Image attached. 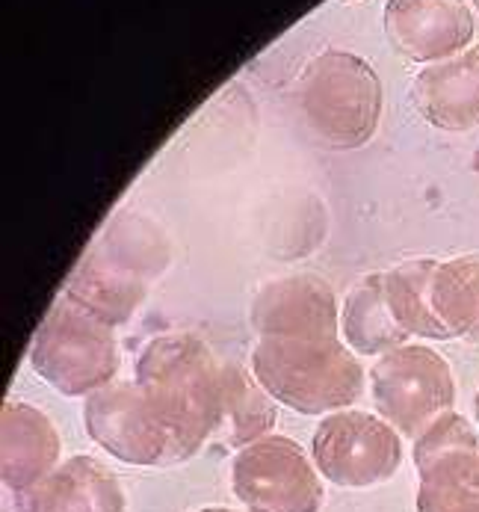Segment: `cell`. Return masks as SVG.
Returning <instances> with one entry per match:
<instances>
[{
	"instance_id": "1",
	"label": "cell",
	"mask_w": 479,
	"mask_h": 512,
	"mask_svg": "<svg viewBox=\"0 0 479 512\" xmlns=\"http://www.w3.org/2000/svg\"><path fill=\"white\" fill-rule=\"evenodd\" d=\"M137 385L169 433V465L193 459L202 444L216 436L222 415V365L199 335L169 332L148 341L137 362Z\"/></svg>"
},
{
	"instance_id": "2",
	"label": "cell",
	"mask_w": 479,
	"mask_h": 512,
	"mask_svg": "<svg viewBox=\"0 0 479 512\" xmlns=\"http://www.w3.org/2000/svg\"><path fill=\"white\" fill-rule=\"evenodd\" d=\"M252 373L299 415H335L364 391V367L341 338H261Z\"/></svg>"
},
{
	"instance_id": "3",
	"label": "cell",
	"mask_w": 479,
	"mask_h": 512,
	"mask_svg": "<svg viewBox=\"0 0 479 512\" xmlns=\"http://www.w3.org/2000/svg\"><path fill=\"white\" fill-rule=\"evenodd\" d=\"M299 113L308 131L332 148L370 143L382 116V80L376 69L349 51L317 54L296 83Z\"/></svg>"
},
{
	"instance_id": "4",
	"label": "cell",
	"mask_w": 479,
	"mask_h": 512,
	"mask_svg": "<svg viewBox=\"0 0 479 512\" xmlns=\"http://www.w3.org/2000/svg\"><path fill=\"white\" fill-rule=\"evenodd\" d=\"M30 367L54 391L89 397L119 373V341L113 326L63 293L33 335Z\"/></svg>"
},
{
	"instance_id": "5",
	"label": "cell",
	"mask_w": 479,
	"mask_h": 512,
	"mask_svg": "<svg viewBox=\"0 0 479 512\" xmlns=\"http://www.w3.org/2000/svg\"><path fill=\"white\" fill-rule=\"evenodd\" d=\"M376 415L403 439H420L441 415L453 412L456 382L444 356L429 347L406 344L379 356L370 370Z\"/></svg>"
},
{
	"instance_id": "6",
	"label": "cell",
	"mask_w": 479,
	"mask_h": 512,
	"mask_svg": "<svg viewBox=\"0 0 479 512\" xmlns=\"http://www.w3.org/2000/svg\"><path fill=\"white\" fill-rule=\"evenodd\" d=\"M311 456L332 486L370 489L400 471L403 439L385 418L343 409L320 421L311 439Z\"/></svg>"
},
{
	"instance_id": "7",
	"label": "cell",
	"mask_w": 479,
	"mask_h": 512,
	"mask_svg": "<svg viewBox=\"0 0 479 512\" xmlns=\"http://www.w3.org/2000/svg\"><path fill=\"white\" fill-rule=\"evenodd\" d=\"M231 483L249 512H320L326 501L317 465L287 436H267L237 450Z\"/></svg>"
},
{
	"instance_id": "8",
	"label": "cell",
	"mask_w": 479,
	"mask_h": 512,
	"mask_svg": "<svg viewBox=\"0 0 479 512\" xmlns=\"http://www.w3.org/2000/svg\"><path fill=\"white\" fill-rule=\"evenodd\" d=\"M83 427L101 450L128 465H169L172 441L134 382H110L86 397Z\"/></svg>"
},
{
	"instance_id": "9",
	"label": "cell",
	"mask_w": 479,
	"mask_h": 512,
	"mask_svg": "<svg viewBox=\"0 0 479 512\" xmlns=\"http://www.w3.org/2000/svg\"><path fill=\"white\" fill-rule=\"evenodd\" d=\"M249 323L261 338H338V296L320 276H284L258 291Z\"/></svg>"
},
{
	"instance_id": "10",
	"label": "cell",
	"mask_w": 479,
	"mask_h": 512,
	"mask_svg": "<svg viewBox=\"0 0 479 512\" xmlns=\"http://www.w3.org/2000/svg\"><path fill=\"white\" fill-rule=\"evenodd\" d=\"M388 42L414 63H441L471 48L474 15L465 0H388Z\"/></svg>"
},
{
	"instance_id": "11",
	"label": "cell",
	"mask_w": 479,
	"mask_h": 512,
	"mask_svg": "<svg viewBox=\"0 0 479 512\" xmlns=\"http://www.w3.org/2000/svg\"><path fill=\"white\" fill-rule=\"evenodd\" d=\"M63 441L48 415L30 403L6 400L0 415V477L18 498L60 465Z\"/></svg>"
},
{
	"instance_id": "12",
	"label": "cell",
	"mask_w": 479,
	"mask_h": 512,
	"mask_svg": "<svg viewBox=\"0 0 479 512\" xmlns=\"http://www.w3.org/2000/svg\"><path fill=\"white\" fill-rule=\"evenodd\" d=\"M15 512H125L119 477L92 456H71L15 498Z\"/></svg>"
},
{
	"instance_id": "13",
	"label": "cell",
	"mask_w": 479,
	"mask_h": 512,
	"mask_svg": "<svg viewBox=\"0 0 479 512\" xmlns=\"http://www.w3.org/2000/svg\"><path fill=\"white\" fill-rule=\"evenodd\" d=\"M414 104L420 116L441 131L465 134L479 128V45L417 74Z\"/></svg>"
},
{
	"instance_id": "14",
	"label": "cell",
	"mask_w": 479,
	"mask_h": 512,
	"mask_svg": "<svg viewBox=\"0 0 479 512\" xmlns=\"http://www.w3.org/2000/svg\"><path fill=\"white\" fill-rule=\"evenodd\" d=\"M63 293L107 326H122L145 302L148 282L119 267L98 243H92V249L74 267Z\"/></svg>"
},
{
	"instance_id": "15",
	"label": "cell",
	"mask_w": 479,
	"mask_h": 512,
	"mask_svg": "<svg viewBox=\"0 0 479 512\" xmlns=\"http://www.w3.org/2000/svg\"><path fill=\"white\" fill-rule=\"evenodd\" d=\"M278 406L249 367L222 365V415L216 436L234 450L273 436Z\"/></svg>"
},
{
	"instance_id": "16",
	"label": "cell",
	"mask_w": 479,
	"mask_h": 512,
	"mask_svg": "<svg viewBox=\"0 0 479 512\" xmlns=\"http://www.w3.org/2000/svg\"><path fill=\"white\" fill-rule=\"evenodd\" d=\"M341 332L346 347L358 356H385L406 347L409 332L394 320L385 299V276H364L343 302Z\"/></svg>"
},
{
	"instance_id": "17",
	"label": "cell",
	"mask_w": 479,
	"mask_h": 512,
	"mask_svg": "<svg viewBox=\"0 0 479 512\" xmlns=\"http://www.w3.org/2000/svg\"><path fill=\"white\" fill-rule=\"evenodd\" d=\"M95 243L119 267L131 270L134 276L145 279L148 285L166 273L169 258H172V246H169V237L160 228V222H154L139 211H131V208L116 211L107 220Z\"/></svg>"
},
{
	"instance_id": "18",
	"label": "cell",
	"mask_w": 479,
	"mask_h": 512,
	"mask_svg": "<svg viewBox=\"0 0 479 512\" xmlns=\"http://www.w3.org/2000/svg\"><path fill=\"white\" fill-rule=\"evenodd\" d=\"M441 261L432 258H414L403 261L391 270H385V299L388 308L394 314V320L417 338H429V341H447L450 332L444 329V323L435 314L432 305V282L438 273Z\"/></svg>"
},
{
	"instance_id": "19",
	"label": "cell",
	"mask_w": 479,
	"mask_h": 512,
	"mask_svg": "<svg viewBox=\"0 0 479 512\" xmlns=\"http://www.w3.org/2000/svg\"><path fill=\"white\" fill-rule=\"evenodd\" d=\"M432 305L450 338L479 347V252L438 264Z\"/></svg>"
},
{
	"instance_id": "20",
	"label": "cell",
	"mask_w": 479,
	"mask_h": 512,
	"mask_svg": "<svg viewBox=\"0 0 479 512\" xmlns=\"http://www.w3.org/2000/svg\"><path fill=\"white\" fill-rule=\"evenodd\" d=\"M417 477V512H479V447L453 450Z\"/></svg>"
},
{
	"instance_id": "21",
	"label": "cell",
	"mask_w": 479,
	"mask_h": 512,
	"mask_svg": "<svg viewBox=\"0 0 479 512\" xmlns=\"http://www.w3.org/2000/svg\"><path fill=\"white\" fill-rule=\"evenodd\" d=\"M465 447H479L477 430L471 427L468 418L447 412L414 441V465H417V471H423L432 462H438L441 456H447L453 450H465Z\"/></svg>"
},
{
	"instance_id": "22",
	"label": "cell",
	"mask_w": 479,
	"mask_h": 512,
	"mask_svg": "<svg viewBox=\"0 0 479 512\" xmlns=\"http://www.w3.org/2000/svg\"><path fill=\"white\" fill-rule=\"evenodd\" d=\"M199 512H240V510H225V507H205V510Z\"/></svg>"
},
{
	"instance_id": "23",
	"label": "cell",
	"mask_w": 479,
	"mask_h": 512,
	"mask_svg": "<svg viewBox=\"0 0 479 512\" xmlns=\"http://www.w3.org/2000/svg\"><path fill=\"white\" fill-rule=\"evenodd\" d=\"M474 415H477V424H479V394H477V400H474Z\"/></svg>"
},
{
	"instance_id": "24",
	"label": "cell",
	"mask_w": 479,
	"mask_h": 512,
	"mask_svg": "<svg viewBox=\"0 0 479 512\" xmlns=\"http://www.w3.org/2000/svg\"><path fill=\"white\" fill-rule=\"evenodd\" d=\"M474 6H477V9H479V0H474Z\"/></svg>"
}]
</instances>
